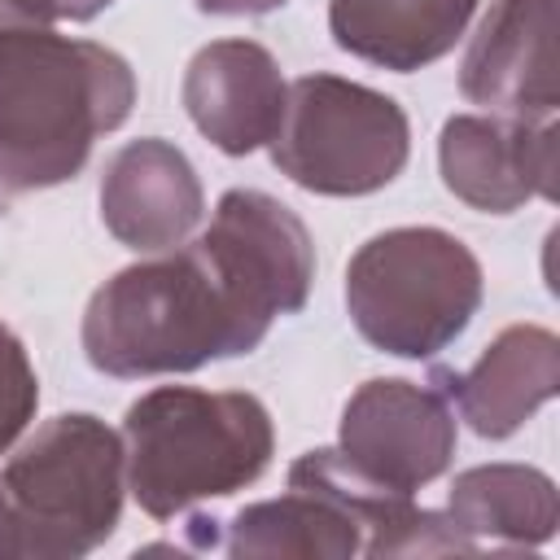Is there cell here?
<instances>
[{"instance_id":"1","label":"cell","mask_w":560,"mask_h":560,"mask_svg":"<svg viewBox=\"0 0 560 560\" xmlns=\"http://www.w3.org/2000/svg\"><path fill=\"white\" fill-rule=\"evenodd\" d=\"M271 324L276 319L228 280L219 258L192 241L114 271L88 298L79 341L101 376L140 381L254 354Z\"/></svg>"},{"instance_id":"8","label":"cell","mask_w":560,"mask_h":560,"mask_svg":"<svg viewBox=\"0 0 560 560\" xmlns=\"http://www.w3.org/2000/svg\"><path fill=\"white\" fill-rule=\"evenodd\" d=\"M197 241L271 319L306 306L315 284V241L280 197L262 188H228Z\"/></svg>"},{"instance_id":"13","label":"cell","mask_w":560,"mask_h":560,"mask_svg":"<svg viewBox=\"0 0 560 560\" xmlns=\"http://www.w3.org/2000/svg\"><path fill=\"white\" fill-rule=\"evenodd\" d=\"M446 402L486 442L512 438L560 389V337L542 324H508L472 368H433Z\"/></svg>"},{"instance_id":"6","label":"cell","mask_w":560,"mask_h":560,"mask_svg":"<svg viewBox=\"0 0 560 560\" xmlns=\"http://www.w3.org/2000/svg\"><path fill=\"white\" fill-rule=\"evenodd\" d=\"M271 166L319 197H368L394 184L411 153L407 109L341 74H302L289 83Z\"/></svg>"},{"instance_id":"16","label":"cell","mask_w":560,"mask_h":560,"mask_svg":"<svg viewBox=\"0 0 560 560\" xmlns=\"http://www.w3.org/2000/svg\"><path fill=\"white\" fill-rule=\"evenodd\" d=\"M39 407V376L26 359V346L0 324V455L26 433Z\"/></svg>"},{"instance_id":"9","label":"cell","mask_w":560,"mask_h":560,"mask_svg":"<svg viewBox=\"0 0 560 560\" xmlns=\"http://www.w3.org/2000/svg\"><path fill=\"white\" fill-rule=\"evenodd\" d=\"M556 118L455 114L438 136L446 192L481 214H512L525 201H556Z\"/></svg>"},{"instance_id":"10","label":"cell","mask_w":560,"mask_h":560,"mask_svg":"<svg viewBox=\"0 0 560 560\" xmlns=\"http://www.w3.org/2000/svg\"><path fill=\"white\" fill-rule=\"evenodd\" d=\"M464 101L508 118H556V0H494L459 61Z\"/></svg>"},{"instance_id":"18","label":"cell","mask_w":560,"mask_h":560,"mask_svg":"<svg viewBox=\"0 0 560 560\" xmlns=\"http://www.w3.org/2000/svg\"><path fill=\"white\" fill-rule=\"evenodd\" d=\"M201 13L210 18H258V13H276L289 0H192Z\"/></svg>"},{"instance_id":"17","label":"cell","mask_w":560,"mask_h":560,"mask_svg":"<svg viewBox=\"0 0 560 560\" xmlns=\"http://www.w3.org/2000/svg\"><path fill=\"white\" fill-rule=\"evenodd\" d=\"M114 0H0V31L9 26H57V22H92Z\"/></svg>"},{"instance_id":"2","label":"cell","mask_w":560,"mask_h":560,"mask_svg":"<svg viewBox=\"0 0 560 560\" xmlns=\"http://www.w3.org/2000/svg\"><path fill=\"white\" fill-rule=\"evenodd\" d=\"M131 105L136 70L122 52L57 26L0 31V201L74 179Z\"/></svg>"},{"instance_id":"4","label":"cell","mask_w":560,"mask_h":560,"mask_svg":"<svg viewBox=\"0 0 560 560\" xmlns=\"http://www.w3.org/2000/svg\"><path fill=\"white\" fill-rule=\"evenodd\" d=\"M481 262L446 228H385L346 262L359 337L398 359L442 354L481 311Z\"/></svg>"},{"instance_id":"14","label":"cell","mask_w":560,"mask_h":560,"mask_svg":"<svg viewBox=\"0 0 560 560\" xmlns=\"http://www.w3.org/2000/svg\"><path fill=\"white\" fill-rule=\"evenodd\" d=\"M472 13L477 0H328V35L368 66L411 74L442 61Z\"/></svg>"},{"instance_id":"15","label":"cell","mask_w":560,"mask_h":560,"mask_svg":"<svg viewBox=\"0 0 560 560\" xmlns=\"http://www.w3.org/2000/svg\"><path fill=\"white\" fill-rule=\"evenodd\" d=\"M446 516L472 547H542L560 525V499L534 464H477L451 481Z\"/></svg>"},{"instance_id":"19","label":"cell","mask_w":560,"mask_h":560,"mask_svg":"<svg viewBox=\"0 0 560 560\" xmlns=\"http://www.w3.org/2000/svg\"><path fill=\"white\" fill-rule=\"evenodd\" d=\"M0 560H22V551H18V521H13V508L4 499V490H0Z\"/></svg>"},{"instance_id":"11","label":"cell","mask_w":560,"mask_h":560,"mask_svg":"<svg viewBox=\"0 0 560 560\" xmlns=\"http://www.w3.org/2000/svg\"><path fill=\"white\" fill-rule=\"evenodd\" d=\"M96 201L105 232L136 254L184 245L206 214V192L188 153L162 136H140L114 149Z\"/></svg>"},{"instance_id":"12","label":"cell","mask_w":560,"mask_h":560,"mask_svg":"<svg viewBox=\"0 0 560 560\" xmlns=\"http://www.w3.org/2000/svg\"><path fill=\"white\" fill-rule=\"evenodd\" d=\"M184 109L192 127L228 158H245L262 149L280 118L289 83L280 61L254 39H214L192 52L184 83Z\"/></svg>"},{"instance_id":"5","label":"cell","mask_w":560,"mask_h":560,"mask_svg":"<svg viewBox=\"0 0 560 560\" xmlns=\"http://www.w3.org/2000/svg\"><path fill=\"white\" fill-rule=\"evenodd\" d=\"M0 490L18 521L22 560H79L118 529L122 433L92 411H61L9 455Z\"/></svg>"},{"instance_id":"3","label":"cell","mask_w":560,"mask_h":560,"mask_svg":"<svg viewBox=\"0 0 560 560\" xmlns=\"http://www.w3.org/2000/svg\"><path fill=\"white\" fill-rule=\"evenodd\" d=\"M127 490L153 521L254 486L276 451L262 398L245 389L158 385L122 416Z\"/></svg>"},{"instance_id":"7","label":"cell","mask_w":560,"mask_h":560,"mask_svg":"<svg viewBox=\"0 0 560 560\" xmlns=\"http://www.w3.org/2000/svg\"><path fill=\"white\" fill-rule=\"evenodd\" d=\"M455 438V407L433 381L376 376L346 398L337 455L372 486L416 494L451 468Z\"/></svg>"}]
</instances>
